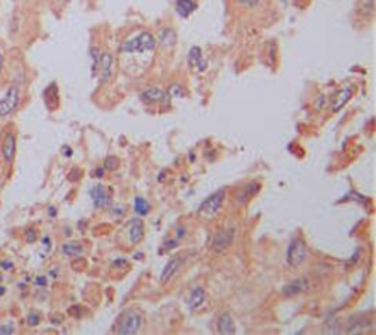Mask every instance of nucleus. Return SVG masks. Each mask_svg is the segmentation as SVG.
Here are the masks:
<instances>
[{"label":"nucleus","instance_id":"6e6552de","mask_svg":"<svg viewBox=\"0 0 376 335\" xmlns=\"http://www.w3.org/2000/svg\"><path fill=\"white\" fill-rule=\"evenodd\" d=\"M90 196L96 207H106L111 205V193L103 185H96L90 190Z\"/></svg>","mask_w":376,"mask_h":335},{"label":"nucleus","instance_id":"b1692460","mask_svg":"<svg viewBox=\"0 0 376 335\" xmlns=\"http://www.w3.org/2000/svg\"><path fill=\"white\" fill-rule=\"evenodd\" d=\"M14 334V326L12 325H2L0 326V335H11Z\"/></svg>","mask_w":376,"mask_h":335},{"label":"nucleus","instance_id":"a878e982","mask_svg":"<svg viewBox=\"0 0 376 335\" xmlns=\"http://www.w3.org/2000/svg\"><path fill=\"white\" fill-rule=\"evenodd\" d=\"M27 241H30V243H33V241H35V229H28L27 231Z\"/></svg>","mask_w":376,"mask_h":335},{"label":"nucleus","instance_id":"412c9836","mask_svg":"<svg viewBox=\"0 0 376 335\" xmlns=\"http://www.w3.org/2000/svg\"><path fill=\"white\" fill-rule=\"evenodd\" d=\"M118 165H119V160H118L115 156H109V158L104 160V168H106L107 171H115V169L118 168Z\"/></svg>","mask_w":376,"mask_h":335},{"label":"nucleus","instance_id":"1a4fd4ad","mask_svg":"<svg viewBox=\"0 0 376 335\" xmlns=\"http://www.w3.org/2000/svg\"><path fill=\"white\" fill-rule=\"evenodd\" d=\"M143 235H144V226L143 222L140 219H132L128 225V238H130V243L132 246L138 244L143 240Z\"/></svg>","mask_w":376,"mask_h":335},{"label":"nucleus","instance_id":"9b49d317","mask_svg":"<svg viewBox=\"0 0 376 335\" xmlns=\"http://www.w3.org/2000/svg\"><path fill=\"white\" fill-rule=\"evenodd\" d=\"M16 152V141L12 134H6L2 144V156L6 162H11Z\"/></svg>","mask_w":376,"mask_h":335},{"label":"nucleus","instance_id":"9d476101","mask_svg":"<svg viewBox=\"0 0 376 335\" xmlns=\"http://www.w3.org/2000/svg\"><path fill=\"white\" fill-rule=\"evenodd\" d=\"M141 100H144L146 103H163L168 102V93L159 90V88H148L141 94Z\"/></svg>","mask_w":376,"mask_h":335},{"label":"nucleus","instance_id":"ddd939ff","mask_svg":"<svg viewBox=\"0 0 376 335\" xmlns=\"http://www.w3.org/2000/svg\"><path fill=\"white\" fill-rule=\"evenodd\" d=\"M218 331L219 334H224V335H232L235 334V323H234V319L229 313H224L221 315V318L218 319Z\"/></svg>","mask_w":376,"mask_h":335},{"label":"nucleus","instance_id":"c756f323","mask_svg":"<svg viewBox=\"0 0 376 335\" xmlns=\"http://www.w3.org/2000/svg\"><path fill=\"white\" fill-rule=\"evenodd\" d=\"M5 293V288H0V296H2Z\"/></svg>","mask_w":376,"mask_h":335},{"label":"nucleus","instance_id":"2eb2a0df","mask_svg":"<svg viewBox=\"0 0 376 335\" xmlns=\"http://www.w3.org/2000/svg\"><path fill=\"white\" fill-rule=\"evenodd\" d=\"M175 9L181 18H188L197 9V3L196 0H177Z\"/></svg>","mask_w":376,"mask_h":335},{"label":"nucleus","instance_id":"393cba45","mask_svg":"<svg viewBox=\"0 0 376 335\" xmlns=\"http://www.w3.org/2000/svg\"><path fill=\"white\" fill-rule=\"evenodd\" d=\"M28 323H30L31 326L38 325V323H40V316H38V315H35V313L28 315Z\"/></svg>","mask_w":376,"mask_h":335},{"label":"nucleus","instance_id":"7ed1b4c3","mask_svg":"<svg viewBox=\"0 0 376 335\" xmlns=\"http://www.w3.org/2000/svg\"><path fill=\"white\" fill-rule=\"evenodd\" d=\"M306 259H307L306 243L301 240V238H294L288 246V250H287L288 265L293 266V268H298L300 265H303L306 262Z\"/></svg>","mask_w":376,"mask_h":335},{"label":"nucleus","instance_id":"0eeeda50","mask_svg":"<svg viewBox=\"0 0 376 335\" xmlns=\"http://www.w3.org/2000/svg\"><path fill=\"white\" fill-rule=\"evenodd\" d=\"M234 241V229L229 228V229H224L221 232L216 234V237H214L213 240V250L218 252V253H222L225 252Z\"/></svg>","mask_w":376,"mask_h":335},{"label":"nucleus","instance_id":"f8f14e48","mask_svg":"<svg viewBox=\"0 0 376 335\" xmlns=\"http://www.w3.org/2000/svg\"><path fill=\"white\" fill-rule=\"evenodd\" d=\"M188 62H190V66L203 72L206 68H207V64L206 61L203 59V55H201V50L200 47H193V49L190 50V55H188Z\"/></svg>","mask_w":376,"mask_h":335},{"label":"nucleus","instance_id":"5701e85b","mask_svg":"<svg viewBox=\"0 0 376 335\" xmlns=\"http://www.w3.org/2000/svg\"><path fill=\"white\" fill-rule=\"evenodd\" d=\"M237 3H240L241 6H245V8H256L260 5L262 0H235Z\"/></svg>","mask_w":376,"mask_h":335},{"label":"nucleus","instance_id":"f03ea898","mask_svg":"<svg viewBox=\"0 0 376 335\" xmlns=\"http://www.w3.org/2000/svg\"><path fill=\"white\" fill-rule=\"evenodd\" d=\"M143 328V316L135 310H128L122 313V316L118 320L116 332L122 335H132L140 332Z\"/></svg>","mask_w":376,"mask_h":335},{"label":"nucleus","instance_id":"20e7f679","mask_svg":"<svg viewBox=\"0 0 376 335\" xmlns=\"http://www.w3.org/2000/svg\"><path fill=\"white\" fill-rule=\"evenodd\" d=\"M224 199H225V191L224 190H219V191H216V193H213L210 197H207L200 205L198 213L201 216H204V218H213L214 215H216L221 210Z\"/></svg>","mask_w":376,"mask_h":335},{"label":"nucleus","instance_id":"39448f33","mask_svg":"<svg viewBox=\"0 0 376 335\" xmlns=\"http://www.w3.org/2000/svg\"><path fill=\"white\" fill-rule=\"evenodd\" d=\"M19 105V88L12 85L6 90L5 96L0 99V116H9Z\"/></svg>","mask_w":376,"mask_h":335},{"label":"nucleus","instance_id":"4468645a","mask_svg":"<svg viewBox=\"0 0 376 335\" xmlns=\"http://www.w3.org/2000/svg\"><path fill=\"white\" fill-rule=\"evenodd\" d=\"M206 299V293L201 287H196L194 290H191V293L187 297V304L191 310H196L197 307H200L204 303Z\"/></svg>","mask_w":376,"mask_h":335},{"label":"nucleus","instance_id":"f3484780","mask_svg":"<svg viewBox=\"0 0 376 335\" xmlns=\"http://www.w3.org/2000/svg\"><path fill=\"white\" fill-rule=\"evenodd\" d=\"M353 91H354V88L353 87H347V88H344L340 94H338V97H337V100L334 102V105H332V111L334 112H338L350 99H351V96H353Z\"/></svg>","mask_w":376,"mask_h":335},{"label":"nucleus","instance_id":"cd10ccee","mask_svg":"<svg viewBox=\"0 0 376 335\" xmlns=\"http://www.w3.org/2000/svg\"><path fill=\"white\" fill-rule=\"evenodd\" d=\"M62 150H64V155H66V156H71V155H72V150H71L69 147H64Z\"/></svg>","mask_w":376,"mask_h":335},{"label":"nucleus","instance_id":"aec40b11","mask_svg":"<svg viewBox=\"0 0 376 335\" xmlns=\"http://www.w3.org/2000/svg\"><path fill=\"white\" fill-rule=\"evenodd\" d=\"M134 207H135V212L138 213V215H147L148 213V210H150V206H148V203L143 199V197H135V200H134Z\"/></svg>","mask_w":376,"mask_h":335},{"label":"nucleus","instance_id":"f257e3e1","mask_svg":"<svg viewBox=\"0 0 376 335\" xmlns=\"http://www.w3.org/2000/svg\"><path fill=\"white\" fill-rule=\"evenodd\" d=\"M156 49V38L148 31H141L131 40H127L121 44L119 52L125 55H144L151 53Z\"/></svg>","mask_w":376,"mask_h":335},{"label":"nucleus","instance_id":"a211bd4d","mask_svg":"<svg viewBox=\"0 0 376 335\" xmlns=\"http://www.w3.org/2000/svg\"><path fill=\"white\" fill-rule=\"evenodd\" d=\"M306 288H307V284H304L303 281H294V282H291V284H288V285L284 287L282 293H284L285 296H293V294L301 293V291L306 290Z\"/></svg>","mask_w":376,"mask_h":335},{"label":"nucleus","instance_id":"bb28decb","mask_svg":"<svg viewBox=\"0 0 376 335\" xmlns=\"http://www.w3.org/2000/svg\"><path fill=\"white\" fill-rule=\"evenodd\" d=\"M0 266H2V268H5V269H11L14 265H12L11 262H0Z\"/></svg>","mask_w":376,"mask_h":335},{"label":"nucleus","instance_id":"423d86ee","mask_svg":"<svg viewBox=\"0 0 376 335\" xmlns=\"http://www.w3.org/2000/svg\"><path fill=\"white\" fill-rule=\"evenodd\" d=\"M100 77V81L109 82L114 77V58L111 53H101L100 59H98V65H97V74Z\"/></svg>","mask_w":376,"mask_h":335},{"label":"nucleus","instance_id":"dca6fc26","mask_svg":"<svg viewBox=\"0 0 376 335\" xmlns=\"http://www.w3.org/2000/svg\"><path fill=\"white\" fill-rule=\"evenodd\" d=\"M181 265H182V259H181V257H177V259L169 260V262H168V265L165 266V269H163L162 275H160V281H162V282L165 284V282H168L169 279H172V278H174V275L177 273V271L181 268Z\"/></svg>","mask_w":376,"mask_h":335},{"label":"nucleus","instance_id":"6ab92c4d","mask_svg":"<svg viewBox=\"0 0 376 335\" xmlns=\"http://www.w3.org/2000/svg\"><path fill=\"white\" fill-rule=\"evenodd\" d=\"M62 252L69 256V257H74V256H78L82 253V247L77 243H68V244H64L62 246Z\"/></svg>","mask_w":376,"mask_h":335},{"label":"nucleus","instance_id":"4be33fe9","mask_svg":"<svg viewBox=\"0 0 376 335\" xmlns=\"http://www.w3.org/2000/svg\"><path fill=\"white\" fill-rule=\"evenodd\" d=\"M184 88L180 85V84H172L169 87V91H168V96H172V97H175V96H184Z\"/></svg>","mask_w":376,"mask_h":335},{"label":"nucleus","instance_id":"c85d7f7f","mask_svg":"<svg viewBox=\"0 0 376 335\" xmlns=\"http://www.w3.org/2000/svg\"><path fill=\"white\" fill-rule=\"evenodd\" d=\"M2 68H3V56L0 53V71H2Z\"/></svg>","mask_w":376,"mask_h":335}]
</instances>
